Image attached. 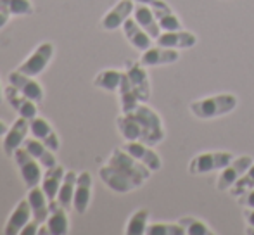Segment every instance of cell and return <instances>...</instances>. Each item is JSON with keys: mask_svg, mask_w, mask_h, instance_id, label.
I'll return each mask as SVG.
<instances>
[{"mask_svg": "<svg viewBox=\"0 0 254 235\" xmlns=\"http://www.w3.org/2000/svg\"><path fill=\"white\" fill-rule=\"evenodd\" d=\"M182 227H184L185 234L189 235H211L213 230L207 227V223H204L202 220H197L194 216H184V218L178 220Z\"/></svg>", "mask_w": 254, "mask_h": 235, "instance_id": "32", "label": "cell"}, {"mask_svg": "<svg viewBox=\"0 0 254 235\" xmlns=\"http://www.w3.org/2000/svg\"><path fill=\"white\" fill-rule=\"evenodd\" d=\"M3 97L9 102V106L17 113L19 116L26 118V119H33L35 116H38V108L37 102H33L31 99H28L24 94H21L14 85H7L3 88Z\"/></svg>", "mask_w": 254, "mask_h": 235, "instance_id": "10", "label": "cell"}, {"mask_svg": "<svg viewBox=\"0 0 254 235\" xmlns=\"http://www.w3.org/2000/svg\"><path fill=\"white\" fill-rule=\"evenodd\" d=\"M64 175H66V170L63 166H54V168H47L44 178H42V185L40 187L44 188L45 195H47L49 201H54L57 199V194H59L61 183L64 180Z\"/></svg>", "mask_w": 254, "mask_h": 235, "instance_id": "26", "label": "cell"}, {"mask_svg": "<svg viewBox=\"0 0 254 235\" xmlns=\"http://www.w3.org/2000/svg\"><path fill=\"white\" fill-rule=\"evenodd\" d=\"M92 185H94V180H92V175L88 172H81L78 175L76 188H74V197H73V208L80 215L87 213L88 206H90Z\"/></svg>", "mask_w": 254, "mask_h": 235, "instance_id": "18", "label": "cell"}, {"mask_svg": "<svg viewBox=\"0 0 254 235\" xmlns=\"http://www.w3.org/2000/svg\"><path fill=\"white\" fill-rule=\"evenodd\" d=\"M140 60H127L125 62V73L130 78L131 85H133L135 92H137L140 102H149L151 99V81H149L147 71L144 69Z\"/></svg>", "mask_w": 254, "mask_h": 235, "instance_id": "9", "label": "cell"}, {"mask_svg": "<svg viewBox=\"0 0 254 235\" xmlns=\"http://www.w3.org/2000/svg\"><path fill=\"white\" fill-rule=\"evenodd\" d=\"M99 175H101V180L111 190L118 192V194H128V192L135 190V188H140L142 185L138 183L137 180H133L130 175H127L121 170L114 168L111 165H106L99 170Z\"/></svg>", "mask_w": 254, "mask_h": 235, "instance_id": "7", "label": "cell"}, {"mask_svg": "<svg viewBox=\"0 0 254 235\" xmlns=\"http://www.w3.org/2000/svg\"><path fill=\"white\" fill-rule=\"evenodd\" d=\"M28 133H30V119L19 116L16 121L12 123V126L7 130V133L3 135V152L7 156H14V152L24 144Z\"/></svg>", "mask_w": 254, "mask_h": 235, "instance_id": "11", "label": "cell"}, {"mask_svg": "<svg viewBox=\"0 0 254 235\" xmlns=\"http://www.w3.org/2000/svg\"><path fill=\"white\" fill-rule=\"evenodd\" d=\"M30 133L35 138H38L40 142H44L47 147H51L54 152L59 151L61 147L59 135L56 133V130H54L52 124L47 119H44L40 116H35L33 119H30Z\"/></svg>", "mask_w": 254, "mask_h": 235, "instance_id": "17", "label": "cell"}, {"mask_svg": "<svg viewBox=\"0 0 254 235\" xmlns=\"http://www.w3.org/2000/svg\"><path fill=\"white\" fill-rule=\"evenodd\" d=\"M130 115L140 123L142 131H144V137H142L144 144L156 145L164 140L166 133H164L163 121H161L159 115H157L154 109H151L149 106H145L144 102H142V104H138V108L135 109V111H131Z\"/></svg>", "mask_w": 254, "mask_h": 235, "instance_id": "2", "label": "cell"}, {"mask_svg": "<svg viewBox=\"0 0 254 235\" xmlns=\"http://www.w3.org/2000/svg\"><path fill=\"white\" fill-rule=\"evenodd\" d=\"M2 99H3V88L0 87V102H2Z\"/></svg>", "mask_w": 254, "mask_h": 235, "instance_id": "42", "label": "cell"}, {"mask_svg": "<svg viewBox=\"0 0 254 235\" xmlns=\"http://www.w3.org/2000/svg\"><path fill=\"white\" fill-rule=\"evenodd\" d=\"M125 76V71H118V69H104L95 76L94 85L101 90L106 92H118L121 85V80Z\"/></svg>", "mask_w": 254, "mask_h": 235, "instance_id": "29", "label": "cell"}, {"mask_svg": "<svg viewBox=\"0 0 254 235\" xmlns=\"http://www.w3.org/2000/svg\"><path fill=\"white\" fill-rule=\"evenodd\" d=\"M133 17L152 38H157L161 35V31H163L159 26V23H157L156 16H154L152 9L149 5H145V3H137V5H135Z\"/></svg>", "mask_w": 254, "mask_h": 235, "instance_id": "25", "label": "cell"}, {"mask_svg": "<svg viewBox=\"0 0 254 235\" xmlns=\"http://www.w3.org/2000/svg\"><path fill=\"white\" fill-rule=\"evenodd\" d=\"M3 5L10 16H31L35 12L31 0H3Z\"/></svg>", "mask_w": 254, "mask_h": 235, "instance_id": "33", "label": "cell"}, {"mask_svg": "<svg viewBox=\"0 0 254 235\" xmlns=\"http://www.w3.org/2000/svg\"><path fill=\"white\" fill-rule=\"evenodd\" d=\"M28 201L31 206V213H33V220H37L38 223H47L49 218V199L45 195L44 188L35 185L28 190Z\"/></svg>", "mask_w": 254, "mask_h": 235, "instance_id": "23", "label": "cell"}, {"mask_svg": "<svg viewBox=\"0 0 254 235\" xmlns=\"http://www.w3.org/2000/svg\"><path fill=\"white\" fill-rule=\"evenodd\" d=\"M14 159L17 163V168H19V173H21V178H23L24 185L28 188L35 187L42 181V165L38 163V159H35L33 156L30 154L24 145H21L16 152H14Z\"/></svg>", "mask_w": 254, "mask_h": 235, "instance_id": "5", "label": "cell"}, {"mask_svg": "<svg viewBox=\"0 0 254 235\" xmlns=\"http://www.w3.org/2000/svg\"><path fill=\"white\" fill-rule=\"evenodd\" d=\"M151 9H152L154 16H156L157 23H159V26H161V30H163V31L184 30L180 19L175 16L173 10L170 9V5H168L166 2H163V0H156V2L151 3Z\"/></svg>", "mask_w": 254, "mask_h": 235, "instance_id": "22", "label": "cell"}, {"mask_svg": "<svg viewBox=\"0 0 254 235\" xmlns=\"http://www.w3.org/2000/svg\"><path fill=\"white\" fill-rule=\"evenodd\" d=\"M54 58V44L51 42H44L40 44L30 56L24 60L23 64L17 66V71L28 76H38L45 71V67L49 66V62Z\"/></svg>", "mask_w": 254, "mask_h": 235, "instance_id": "6", "label": "cell"}, {"mask_svg": "<svg viewBox=\"0 0 254 235\" xmlns=\"http://www.w3.org/2000/svg\"><path fill=\"white\" fill-rule=\"evenodd\" d=\"M133 9H135L133 0H120V2L102 17V21H101L102 30L114 31V30H118V28H123L125 21L130 17Z\"/></svg>", "mask_w": 254, "mask_h": 235, "instance_id": "14", "label": "cell"}, {"mask_svg": "<svg viewBox=\"0 0 254 235\" xmlns=\"http://www.w3.org/2000/svg\"><path fill=\"white\" fill-rule=\"evenodd\" d=\"M38 227H40V223H38L37 220L31 218L30 222L24 225V229L21 230V235H37L38 234Z\"/></svg>", "mask_w": 254, "mask_h": 235, "instance_id": "37", "label": "cell"}, {"mask_svg": "<svg viewBox=\"0 0 254 235\" xmlns=\"http://www.w3.org/2000/svg\"><path fill=\"white\" fill-rule=\"evenodd\" d=\"M7 80H9V83L14 85V87H16L21 94H24L28 99H31L33 102H37V104L44 102V99H45L44 88H42V85L35 80V76H28V74H23V73H19V71L16 69V71H12V73L9 74V78H7Z\"/></svg>", "mask_w": 254, "mask_h": 235, "instance_id": "12", "label": "cell"}, {"mask_svg": "<svg viewBox=\"0 0 254 235\" xmlns=\"http://www.w3.org/2000/svg\"><path fill=\"white\" fill-rule=\"evenodd\" d=\"M244 220L248 222V225L254 227V209H251V208L244 209Z\"/></svg>", "mask_w": 254, "mask_h": 235, "instance_id": "39", "label": "cell"}, {"mask_svg": "<svg viewBox=\"0 0 254 235\" xmlns=\"http://www.w3.org/2000/svg\"><path fill=\"white\" fill-rule=\"evenodd\" d=\"M107 165L125 172L127 175H130L133 178V180H137L140 185H144V181L149 180L152 173L144 163H140L131 154H128L125 149H114V151L111 152V158H109V161H107Z\"/></svg>", "mask_w": 254, "mask_h": 235, "instance_id": "3", "label": "cell"}, {"mask_svg": "<svg viewBox=\"0 0 254 235\" xmlns=\"http://www.w3.org/2000/svg\"><path fill=\"white\" fill-rule=\"evenodd\" d=\"M47 227L51 229L52 235H66L69 234V218H67V209L61 204L57 199L49 201V218Z\"/></svg>", "mask_w": 254, "mask_h": 235, "instance_id": "19", "label": "cell"}, {"mask_svg": "<svg viewBox=\"0 0 254 235\" xmlns=\"http://www.w3.org/2000/svg\"><path fill=\"white\" fill-rule=\"evenodd\" d=\"M116 126L120 130L121 137L127 142H142V137H144V131H142V126L133 116L128 113V115H121L116 119Z\"/></svg>", "mask_w": 254, "mask_h": 235, "instance_id": "27", "label": "cell"}, {"mask_svg": "<svg viewBox=\"0 0 254 235\" xmlns=\"http://www.w3.org/2000/svg\"><path fill=\"white\" fill-rule=\"evenodd\" d=\"M237 202L241 206H244V208L254 209V188H251V190H248V192H244L242 195H239Z\"/></svg>", "mask_w": 254, "mask_h": 235, "instance_id": "36", "label": "cell"}, {"mask_svg": "<svg viewBox=\"0 0 254 235\" xmlns=\"http://www.w3.org/2000/svg\"><path fill=\"white\" fill-rule=\"evenodd\" d=\"M31 218H33V213H31L30 201H28V197L21 199L16 204V208H14V211L10 213L9 220H7V223H5V229H3V234L19 235L21 230L24 229V225H26Z\"/></svg>", "mask_w": 254, "mask_h": 235, "instance_id": "16", "label": "cell"}, {"mask_svg": "<svg viewBox=\"0 0 254 235\" xmlns=\"http://www.w3.org/2000/svg\"><path fill=\"white\" fill-rule=\"evenodd\" d=\"M121 149H125L128 154H131L135 159L144 163L151 172H159L163 168V161H161L159 154L156 151H152L151 145L144 144V142H127Z\"/></svg>", "mask_w": 254, "mask_h": 235, "instance_id": "13", "label": "cell"}, {"mask_svg": "<svg viewBox=\"0 0 254 235\" xmlns=\"http://www.w3.org/2000/svg\"><path fill=\"white\" fill-rule=\"evenodd\" d=\"M123 33H125V37H127V40L130 42L135 49H138V51L144 52L152 47V37L135 21V17L133 19L128 17V19L125 21Z\"/></svg>", "mask_w": 254, "mask_h": 235, "instance_id": "21", "label": "cell"}, {"mask_svg": "<svg viewBox=\"0 0 254 235\" xmlns=\"http://www.w3.org/2000/svg\"><path fill=\"white\" fill-rule=\"evenodd\" d=\"M23 145L30 151V154L33 156L35 159H38V163H40L45 170L57 166V159H56V156H54V151L51 147H47L44 142L38 140V138H35V137L26 138Z\"/></svg>", "mask_w": 254, "mask_h": 235, "instance_id": "24", "label": "cell"}, {"mask_svg": "<svg viewBox=\"0 0 254 235\" xmlns=\"http://www.w3.org/2000/svg\"><path fill=\"white\" fill-rule=\"evenodd\" d=\"M251 188H254V163L251 165V168H249L244 175L235 181V185L228 192H230V195H234V197L237 199L239 195H242L244 192L251 190Z\"/></svg>", "mask_w": 254, "mask_h": 235, "instance_id": "34", "label": "cell"}, {"mask_svg": "<svg viewBox=\"0 0 254 235\" xmlns=\"http://www.w3.org/2000/svg\"><path fill=\"white\" fill-rule=\"evenodd\" d=\"M118 94H120V106H121V111L127 115V113H131L138 108L140 104V99H138L137 92H135L133 85H131L130 78L127 76L125 73L123 80H121V85L118 88Z\"/></svg>", "mask_w": 254, "mask_h": 235, "instance_id": "28", "label": "cell"}, {"mask_svg": "<svg viewBox=\"0 0 254 235\" xmlns=\"http://www.w3.org/2000/svg\"><path fill=\"white\" fill-rule=\"evenodd\" d=\"M180 59V52L177 49L170 47H151L147 51L142 52L140 64L145 67H156V66H166V64H173Z\"/></svg>", "mask_w": 254, "mask_h": 235, "instance_id": "15", "label": "cell"}, {"mask_svg": "<svg viewBox=\"0 0 254 235\" xmlns=\"http://www.w3.org/2000/svg\"><path fill=\"white\" fill-rule=\"evenodd\" d=\"M157 45L161 47H170V49H192L197 44V37L190 31L178 30V31H164L156 38Z\"/></svg>", "mask_w": 254, "mask_h": 235, "instance_id": "20", "label": "cell"}, {"mask_svg": "<svg viewBox=\"0 0 254 235\" xmlns=\"http://www.w3.org/2000/svg\"><path fill=\"white\" fill-rule=\"evenodd\" d=\"M237 97L234 94H220L213 97H206L190 104L192 115L199 119H213L232 113L237 108Z\"/></svg>", "mask_w": 254, "mask_h": 235, "instance_id": "1", "label": "cell"}, {"mask_svg": "<svg viewBox=\"0 0 254 235\" xmlns=\"http://www.w3.org/2000/svg\"><path fill=\"white\" fill-rule=\"evenodd\" d=\"M7 130H9V126L5 124V121L0 119V137H3V135L7 133Z\"/></svg>", "mask_w": 254, "mask_h": 235, "instance_id": "40", "label": "cell"}, {"mask_svg": "<svg viewBox=\"0 0 254 235\" xmlns=\"http://www.w3.org/2000/svg\"><path fill=\"white\" fill-rule=\"evenodd\" d=\"M135 3H145V5H151L152 2H156V0H133Z\"/></svg>", "mask_w": 254, "mask_h": 235, "instance_id": "41", "label": "cell"}, {"mask_svg": "<svg viewBox=\"0 0 254 235\" xmlns=\"http://www.w3.org/2000/svg\"><path fill=\"white\" fill-rule=\"evenodd\" d=\"M254 163V159L251 156H241V158H234L230 161V165H227L223 170H221L220 176L216 180V188L220 192L230 190L235 185V181L239 180Z\"/></svg>", "mask_w": 254, "mask_h": 235, "instance_id": "8", "label": "cell"}, {"mask_svg": "<svg viewBox=\"0 0 254 235\" xmlns=\"http://www.w3.org/2000/svg\"><path fill=\"white\" fill-rule=\"evenodd\" d=\"M234 159L232 152H202L195 156L189 165L190 175H206V173L221 172Z\"/></svg>", "mask_w": 254, "mask_h": 235, "instance_id": "4", "label": "cell"}, {"mask_svg": "<svg viewBox=\"0 0 254 235\" xmlns=\"http://www.w3.org/2000/svg\"><path fill=\"white\" fill-rule=\"evenodd\" d=\"M76 180H78L76 173H74V172H66L63 183H61L59 194H57V201H59L66 209H69L71 206H73V197H74V188H76Z\"/></svg>", "mask_w": 254, "mask_h": 235, "instance_id": "30", "label": "cell"}, {"mask_svg": "<svg viewBox=\"0 0 254 235\" xmlns=\"http://www.w3.org/2000/svg\"><path fill=\"white\" fill-rule=\"evenodd\" d=\"M147 222H149V209H137L133 215L130 216L127 223L125 234L127 235H142L147 230Z\"/></svg>", "mask_w": 254, "mask_h": 235, "instance_id": "31", "label": "cell"}, {"mask_svg": "<svg viewBox=\"0 0 254 235\" xmlns=\"http://www.w3.org/2000/svg\"><path fill=\"white\" fill-rule=\"evenodd\" d=\"M147 235H184L185 230L180 223H152L145 230Z\"/></svg>", "mask_w": 254, "mask_h": 235, "instance_id": "35", "label": "cell"}, {"mask_svg": "<svg viewBox=\"0 0 254 235\" xmlns=\"http://www.w3.org/2000/svg\"><path fill=\"white\" fill-rule=\"evenodd\" d=\"M9 19H10V14L7 12L5 5H3V0H0V30L9 23Z\"/></svg>", "mask_w": 254, "mask_h": 235, "instance_id": "38", "label": "cell"}]
</instances>
